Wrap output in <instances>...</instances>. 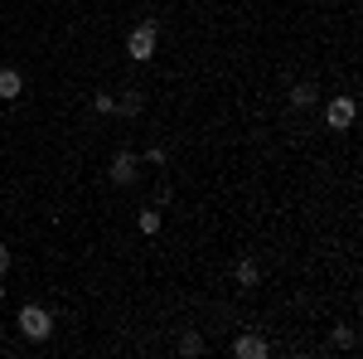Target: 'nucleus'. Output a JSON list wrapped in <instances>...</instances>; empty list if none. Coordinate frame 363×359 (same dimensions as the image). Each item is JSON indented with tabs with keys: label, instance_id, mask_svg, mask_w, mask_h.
Masks as SVG:
<instances>
[{
	"label": "nucleus",
	"instance_id": "39448f33",
	"mask_svg": "<svg viewBox=\"0 0 363 359\" xmlns=\"http://www.w3.org/2000/svg\"><path fill=\"white\" fill-rule=\"evenodd\" d=\"M267 350H272V345H267L257 331H242L238 340H233V355L238 359H267Z\"/></svg>",
	"mask_w": 363,
	"mask_h": 359
},
{
	"label": "nucleus",
	"instance_id": "9b49d317",
	"mask_svg": "<svg viewBox=\"0 0 363 359\" xmlns=\"http://www.w3.org/2000/svg\"><path fill=\"white\" fill-rule=\"evenodd\" d=\"M179 355H189V359L203 355V335H199V331H184V335H179Z\"/></svg>",
	"mask_w": 363,
	"mask_h": 359
},
{
	"label": "nucleus",
	"instance_id": "4468645a",
	"mask_svg": "<svg viewBox=\"0 0 363 359\" xmlns=\"http://www.w3.org/2000/svg\"><path fill=\"white\" fill-rule=\"evenodd\" d=\"M165 161H169V156L160 151V146H150V151H145V166H165Z\"/></svg>",
	"mask_w": 363,
	"mask_h": 359
},
{
	"label": "nucleus",
	"instance_id": "f03ea898",
	"mask_svg": "<svg viewBox=\"0 0 363 359\" xmlns=\"http://www.w3.org/2000/svg\"><path fill=\"white\" fill-rule=\"evenodd\" d=\"M155 39H160V20H155V15H145V20L126 34V58L150 63V58H155Z\"/></svg>",
	"mask_w": 363,
	"mask_h": 359
},
{
	"label": "nucleus",
	"instance_id": "7ed1b4c3",
	"mask_svg": "<svg viewBox=\"0 0 363 359\" xmlns=\"http://www.w3.org/2000/svg\"><path fill=\"white\" fill-rule=\"evenodd\" d=\"M325 122H330V132H349V127L359 122V102H354L349 92H335V97L325 102Z\"/></svg>",
	"mask_w": 363,
	"mask_h": 359
},
{
	"label": "nucleus",
	"instance_id": "6e6552de",
	"mask_svg": "<svg viewBox=\"0 0 363 359\" xmlns=\"http://www.w3.org/2000/svg\"><path fill=\"white\" fill-rule=\"evenodd\" d=\"M160 223H165V219H160V209H140V214H136V228L145 233V238H155V233H160Z\"/></svg>",
	"mask_w": 363,
	"mask_h": 359
},
{
	"label": "nucleus",
	"instance_id": "f257e3e1",
	"mask_svg": "<svg viewBox=\"0 0 363 359\" xmlns=\"http://www.w3.org/2000/svg\"><path fill=\"white\" fill-rule=\"evenodd\" d=\"M15 331L25 335L29 345H44V340H49V335H54V316H49V311H44V306H20V316H15Z\"/></svg>",
	"mask_w": 363,
	"mask_h": 359
},
{
	"label": "nucleus",
	"instance_id": "f8f14e48",
	"mask_svg": "<svg viewBox=\"0 0 363 359\" xmlns=\"http://www.w3.org/2000/svg\"><path fill=\"white\" fill-rule=\"evenodd\" d=\"M354 340H359L354 326H335V335H330V345H335V350H354Z\"/></svg>",
	"mask_w": 363,
	"mask_h": 359
},
{
	"label": "nucleus",
	"instance_id": "0eeeda50",
	"mask_svg": "<svg viewBox=\"0 0 363 359\" xmlns=\"http://www.w3.org/2000/svg\"><path fill=\"white\" fill-rule=\"evenodd\" d=\"M315 102H320V87H315V83H296V87H291V107H296V112L315 107Z\"/></svg>",
	"mask_w": 363,
	"mask_h": 359
},
{
	"label": "nucleus",
	"instance_id": "2eb2a0df",
	"mask_svg": "<svg viewBox=\"0 0 363 359\" xmlns=\"http://www.w3.org/2000/svg\"><path fill=\"white\" fill-rule=\"evenodd\" d=\"M10 262H15V252H10V248H0V277L10 272Z\"/></svg>",
	"mask_w": 363,
	"mask_h": 359
},
{
	"label": "nucleus",
	"instance_id": "ddd939ff",
	"mask_svg": "<svg viewBox=\"0 0 363 359\" xmlns=\"http://www.w3.org/2000/svg\"><path fill=\"white\" fill-rule=\"evenodd\" d=\"M92 107L102 112V117H112V112H116V97H112V92H97V97H92Z\"/></svg>",
	"mask_w": 363,
	"mask_h": 359
},
{
	"label": "nucleus",
	"instance_id": "9d476101",
	"mask_svg": "<svg viewBox=\"0 0 363 359\" xmlns=\"http://www.w3.org/2000/svg\"><path fill=\"white\" fill-rule=\"evenodd\" d=\"M140 107H145L140 92H121V97H116V112H121V117H140Z\"/></svg>",
	"mask_w": 363,
	"mask_h": 359
},
{
	"label": "nucleus",
	"instance_id": "1a4fd4ad",
	"mask_svg": "<svg viewBox=\"0 0 363 359\" xmlns=\"http://www.w3.org/2000/svg\"><path fill=\"white\" fill-rule=\"evenodd\" d=\"M238 286H257V282H262V267H257V262H252V257H242V262H238Z\"/></svg>",
	"mask_w": 363,
	"mask_h": 359
},
{
	"label": "nucleus",
	"instance_id": "20e7f679",
	"mask_svg": "<svg viewBox=\"0 0 363 359\" xmlns=\"http://www.w3.org/2000/svg\"><path fill=\"white\" fill-rule=\"evenodd\" d=\"M107 180H112V185H121V190H126V185H136V180H140V156L121 146V151L112 156V166H107Z\"/></svg>",
	"mask_w": 363,
	"mask_h": 359
},
{
	"label": "nucleus",
	"instance_id": "423d86ee",
	"mask_svg": "<svg viewBox=\"0 0 363 359\" xmlns=\"http://www.w3.org/2000/svg\"><path fill=\"white\" fill-rule=\"evenodd\" d=\"M25 97V73L20 68H0V102H20Z\"/></svg>",
	"mask_w": 363,
	"mask_h": 359
},
{
	"label": "nucleus",
	"instance_id": "dca6fc26",
	"mask_svg": "<svg viewBox=\"0 0 363 359\" xmlns=\"http://www.w3.org/2000/svg\"><path fill=\"white\" fill-rule=\"evenodd\" d=\"M0 301H5V282H0Z\"/></svg>",
	"mask_w": 363,
	"mask_h": 359
}]
</instances>
